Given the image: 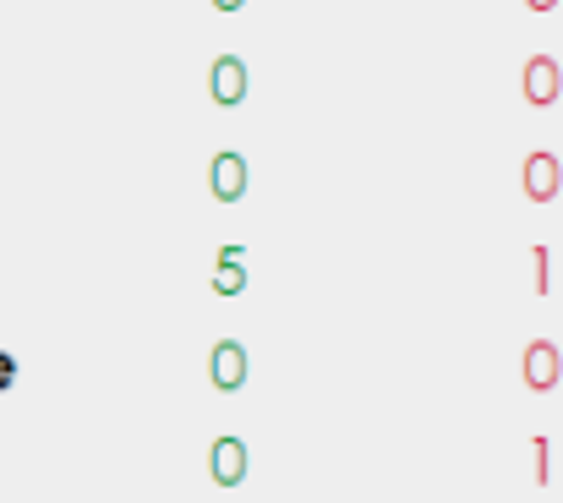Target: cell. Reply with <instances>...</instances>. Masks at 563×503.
<instances>
[{"instance_id": "obj_11", "label": "cell", "mask_w": 563, "mask_h": 503, "mask_svg": "<svg viewBox=\"0 0 563 503\" xmlns=\"http://www.w3.org/2000/svg\"><path fill=\"white\" fill-rule=\"evenodd\" d=\"M531 6H537V11H548V6H553V0H531Z\"/></svg>"}, {"instance_id": "obj_7", "label": "cell", "mask_w": 563, "mask_h": 503, "mask_svg": "<svg viewBox=\"0 0 563 503\" xmlns=\"http://www.w3.org/2000/svg\"><path fill=\"white\" fill-rule=\"evenodd\" d=\"M526 378H531L537 389H548V383L559 378V356H553V345H531V350H526Z\"/></svg>"}, {"instance_id": "obj_1", "label": "cell", "mask_w": 563, "mask_h": 503, "mask_svg": "<svg viewBox=\"0 0 563 503\" xmlns=\"http://www.w3.org/2000/svg\"><path fill=\"white\" fill-rule=\"evenodd\" d=\"M208 94H213V105L235 110V105L246 99V61H235V55H219V61L208 66Z\"/></svg>"}, {"instance_id": "obj_4", "label": "cell", "mask_w": 563, "mask_h": 503, "mask_svg": "<svg viewBox=\"0 0 563 503\" xmlns=\"http://www.w3.org/2000/svg\"><path fill=\"white\" fill-rule=\"evenodd\" d=\"M208 192H213L219 203H241V197H246V160H241V154H213Z\"/></svg>"}, {"instance_id": "obj_8", "label": "cell", "mask_w": 563, "mask_h": 503, "mask_svg": "<svg viewBox=\"0 0 563 503\" xmlns=\"http://www.w3.org/2000/svg\"><path fill=\"white\" fill-rule=\"evenodd\" d=\"M553 186H559V165H553L548 154H537V160L526 165V192H531V197H553Z\"/></svg>"}, {"instance_id": "obj_2", "label": "cell", "mask_w": 563, "mask_h": 503, "mask_svg": "<svg viewBox=\"0 0 563 503\" xmlns=\"http://www.w3.org/2000/svg\"><path fill=\"white\" fill-rule=\"evenodd\" d=\"M208 378H213V389L235 394V389L246 383V345H241V339H219L213 356H208Z\"/></svg>"}, {"instance_id": "obj_6", "label": "cell", "mask_w": 563, "mask_h": 503, "mask_svg": "<svg viewBox=\"0 0 563 503\" xmlns=\"http://www.w3.org/2000/svg\"><path fill=\"white\" fill-rule=\"evenodd\" d=\"M559 94V72H553V61H531L526 66V99L531 105H548Z\"/></svg>"}, {"instance_id": "obj_10", "label": "cell", "mask_w": 563, "mask_h": 503, "mask_svg": "<svg viewBox=\"0 0 563 503\" xmlns=\"http://www.w3.org/2000/svg\"><path fill=\"white\" fill-rule=\"evenodd\" d=\"M213 6H219V11H241L246 0H213Z\"/></svg>"}, {"instance_id": "obj_5", "label": "cell", "mask_w": 563, "mask_h": 503, "mask_svg": "<svg viewBox=\"0 0 563 503\" xmlns=\"http://www.w3.org/2000/svg\"><path fill=\"white\" fill-rule=\"evenodd\" d=\"M246 291V252L241 247H219L213 258V296H241Z\"/></svg>"}, {"instance_id": "obj_3", "label": "cell", "mask_w": 563, "mask_h": 503, "mask_svg": "<svg viewBox=\"0 0 563 503\" xmlns=\"http://www.w3.org/2000/svg\"><path fill=\"white\" fill-rule=\"evenodd\" d=\"M208 477H213L219 488L246 482V444H241V438H213V449H208Z\"/></svg>"}, {"instance_id": "obj_9", "label": "cell", "mask_w": 563, "mask_h": 503, "mask_svg": "<svg viewBox=\"0 0 563 503\" xmlns=\"http://www.w3.org/2000/svg\"><path fill=\"white\" fill-rule=\"evenodd\" d=\"M11 383H16V356H11V350H0V394H5Z\"/></svg>"}]
</instances>
